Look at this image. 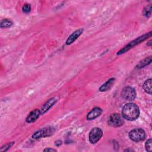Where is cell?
<instances>
[{"instance_id": "cell-1", "label": "cell", "mask_w": 152, "mask_h": 152, "mask_svg": "<svg viewBox=\"0 0 152 152\" xmlns=\"http://www.w3.org/2000/svg\"><path fill=\"white\" fill-rule=\"evenodd\" d=\"M122 113L125 119L128 121H134L139 116V107L134 103H127L122 107Z\"/></svg>"}, {"instance_id": "cell-2", "label": "cell", "mask_w": 152, "mask_h": 152, "mask_svg": "<svg viewBox=\"0 0 152 152\" xmlns=\"http://www.w3.org/2000/svg\"><path fill=\"white\" fill-rule=\"evenodd\" d=\"M151 36V31H150L148 33H146V34H144L142 36H141L136 38L135 39H134V40H132L130 43H129L128 45L125 46L119 51H118V53H117V55H121V54H122L124 53H125L126 52H127L128 50H130L131 48H132L135 46L140 44L142 42H143V41L145 40L146 39H147L148 37H150Z\"/></svg>"}, {"instance_id": "cell-3", "label": "cell", "mask_w": 152, "mask_h": 152, "mask_svg": "<svg viewBox=\"0 0 152 152\" xmlns=\"http://www.w3.org/2000/svg\"><path fill=\"white\" fill-rule=\"evenodd\" d=\"M129 137L134 142H140L145 139V132L141 128H135L129 132Z\"/></svg>"}, {"instance_id": "cell-4", "label": "cell", "mask_w": 152, "mask_h": 152, "mask_svg": "<svg viewBox=\"0 0 152 152\" xmlns=\"http://www.w3.org/2000/svg\"><path fill=\"white\" fill-rule=\"evenodd\" d=\"M55 132V128L52 126H48L43 128L36 132L32 135V138L34 139H39L49 137L52 135Z\"/></svg>"}, {"instance_id": "cell-5", "label": "cell", "mask_w": 152, "mask_h": 152, "mask_svg": "<svg viewBox=\"0 0 152 152\" xmlns=\"http://www.w3.org/2000/svg\"><path fill=\"white\" fill-rule=\"evenodd\" d=\"M103 134V131L100 128L98 127L93 128L89 133V135H88L89 141L91 144L96 143L102 137Z\"/></svg>"}, {"instance_id": "cell-6", "label": "cell", "mask_w": 152, "mask_h": 152, "mask_svg": "<svg viewBox=\"0 0 152 152\" xmlns=\"http://www.w3.org/2000/svg\"><path fill=\"white\" fill-rule=\"evenodd\" d=\"M121 97L126 100H133L136 97V92L134 88L131 87H125L121 92Z\"/></svg>"}, {"instance_id": "cell-7", "label": "cell", "mask_w": 152, "mask_h": 152, "mask_svg": "<svg viewBox=\"0 0 152 152\" xmlns=\"http://www.w3.org/2000/svg\"><path fill=\"white\" fill-rule=\"evenodd\" d=\"M107 122L108 124L113 127H119L124 123L121 115L117 113L112 114L109 116Z\"/></svg>"}, {"instance_id": "cell-8", "label": "cell", "mask_w": 152, "mask_h": 152, "mask_svg": "<svg viewBox=\"0 0 152 152\" xmlns=\"http://www.w3.org/2000/svg\"><path fill=\"white\" fill-rule=\"evenodd\" d=\"M102 113V110L101 108L96 107L93 108L90 112L88 113L87 115V119L88 121L93 120L97 117H99Z\"/></svg>"}, {"instance_id": "cell-9", "label": "cell", "mask_w": 152, "mask_h": 152, "mask_svg": "<svg viewBox=\"0 0 152 152\" xmlns=\"http://www.w3.org/2000/svg\"><path fill=\"white\" fill-rule=\"evenodd\" d=\"M40 115H41V112H40V110H39L37 109H34V110L31 111L28 114V115L26 118V121L27 123L33 122L36 121L39 118V117L40 116Z\"/></svg>"}, {"instance_id": "cell-10", "label": "cell", "mask_w": 152, "mask_h": 152, "mask_svg": "<svg viewBox=\"0 0 152 152\" xmlns=\"http://www.w3.org/2000/svg\"><path fill=\"white\" fill-rule=\"evenodd\" d=\"M83 28H80L77 30L76 31H74L67 39V40H66V45H69L71 44H72L83 33Z\"/></svg>"}, {"instance_id": "cell-11", "label": "cell", "mask_w": 152, "mask_h": 152, "mask_svg": "<svg viewBox=\"0 0 152 152\" xmlns=\"http://www.w3.org/2000/svg\"><path fill=\"white\" fill-rule=\"evenodd\" d=\"M57 100L55 98H51L50 99H49L48 101H47L42 107L40 110L41 114H43L45 112H46L52 106H53V105L56 102Z\"/></svg>"}, {"instance_id": "cell-12", "label": "cell", "mask_w": 152, "mask_h": 152, "mask_svg": "<svg viewBox=\"0 0 152 152\" xmlns=\"http://www.w3.org/2000/svg\"><path fill=\"white\" fill-rule=\"evenodd\" d=\"M114 82H115V78H110L105 83H104L103 85H102V86L99 88V91H107L108 90H109L112 87Z\"/></svg>"}, {"instance_id": "cell-13", "label": "cell", "mask_w": 152, "mask_h": 152, "mask_svg": "<svg viewBox=\"0 0 152 152\" xmlns=\"http://www.w3.org/2000/svg\"><path fill=\"white\" fill-rule=\"evenodd\" d=\"M142 87L146 93L151 94V79L149 78L144 83Z\"/></svg>"}, {"instance_id": "cell-14", "label": "cell", "mask_w": 152, "mask_h": 152, "mask_svg": "<svg viewBox=\"0 0 152 152\" xmlns=\"http://www.w3.org/2000/svg\"><path fill=\"white\" fill-rule=\"evenodd\" d=\"M151 56L146 58L145 59H144L142 61H141V62H140V63L137 65V68H141L142 67H144L145 66L150 64L151 63Z\"/></svg>"}, {"instance_id": "cell-15", "label": "cell", "mask_w": 152, "mask_h": 152, "mask_svg": "<svg viewBox=\"0 0 152 152\" xmlns=\"http://www.w3.org/2000/svg\"><path fill=\"white\" fill-rule=\"evenodd\" d=\"M12 25V22L11 20H8V19H5V20H2L0 23V27L2 28L10 27Z\"/></svg>"}, {"instance_id": "cell-16", "label": "cell", "mask_w": 152, "mask_h": 152, "mask_svg": "<svg viewBox=\"0 0 152 152\" xmlns=\"http://www.w3.org/2000/svg\"><path fill=\"white\" fill-rule=\"evenodd\" d=\"M151 14V5H148L145 7L143 10V14L146 17H149Z\"/></svg>"}, {"instance_id": "cell-17", "label": "cell", "mask_w": 152, "mask_h": 152, "mask_svg": "<svg viewBox=\"0 0 152 152\" xmlns=\"http://www.w3.org/2000/svg\"><path fill=\"white\" fill-rule=\"evenodd\" d=\"M151 143H152V140L151 138L148 139L145 144V150L146 151H151L152 150V145H151Z\"/></svg>"}, {"instance_id": "cell-18", "label": "cell", "mask_w": 152, "mask_h": 152, "mask_svg": "<svg viewBox=\"0 0 152 152\" xmlns=\"http://www.w3.org/2000/svg\"><path fill=\"white\" fill-rule=\"evenodd\" d=\"M14 144V142H9L4 145H3L1 149H0V151L2 152V151H7L8 149H10L12 146V145Z\"/></svg>"}, {"instance_id": "cell-19", "label": "cell", "mask_w": 152, "mask_h": 152, "mask_svg": "<svg viewBox=\"0 0 152 152\" xmlns=\"http://www.w3.org/2000/svg\"><path fill=\"white\" fill-rule=\"evenodd\" d=\"M22 10L24 13H28L31 11V6L28 4H25L23 7Z\"/></svg>"}, {"instance_id": "cell-20", "label": "cell", "mask_w": 152, "mask_h": 152, "mask_svg": "<svg viewBox=\"0 0 152 152\" xmlns=\"http://www.w3.org/2000/svg\"><path fill=\"white\" fill-rule=\"evenodd\" d=\"M44 151H56V150L55 149H53V148H46L44 150Z\"/></svg>"}, {"instance_id": "cell-21", "label": "cell", "mask_w": 152, "mask_h": 152, "mask_svg": "<svg viewBox=\"0 0 152 152\" xmlns=\"http://www.w3.org/2000/svg\"><path fill=\"white\" fill-rule=\"evenodd\" d=\"M61 144H62V141L60 140H58L55 142V145H56V146H59Z\"/></svg>"}, {"instance_id": "cell-22", "label": "cell", "mask_w": 152, "mask_h": 152, "mask_svg": "<svg viewBox=\"0 0 152 152\" xmlns=\"http://www.w3.org/2000/svg\"><path fill=\"white\" fill-rule=\"evenodd\" d=\"M147 45H148V46H151V40L148 42Z\"/></svg>"}]
</instances>
